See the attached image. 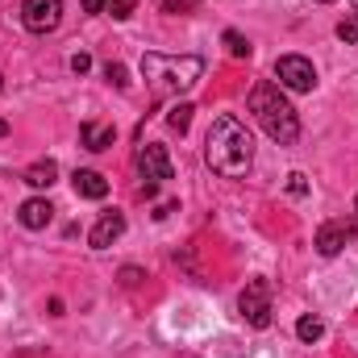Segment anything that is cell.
<instances>
[{"label": "cell", "mask_w": 358, "mask_h": 358, "mask_svg": "<svg viewBox=\"0 0 358 358\" xmlns=\"http://www.w3.org/2000/svg\"><path fill=\"white\" fill-rule=\"evenodd\" d=\"M192 113H196V108L183 100V104H176V108L167 113V125H171V129H179V134H187V125H192Z\"/></svg>", "instance_id": "obj_16"}, {"label": "cell", "mask_w": 358, "mask_h": 358, "mask_svg": "<svg viewBox=\"0 0 358 358\" xmlns=\"http://www.w3.org/2000/svg\"><path fill=\"white\" fill-rule=\"evenodd\" d=\"M84 13H104V0H84Z\"/></svg>", "instance_id": "obj_23"}, {"label": "cell", "mask_w": 358, "mask_h": 358, "mask_svg": "<svg viewBox=\"0 0 358 358\" xmlns=\"http://www.w3.org/2000/svg\"><path fill=\"white\" fill-rule=\"evenodd\" d=\"M4 134H8V121H0V138H4Z\"/></svg>", "instance_id": "obj_24"}, {"label": "cell", "mask_w": 358, "mask_h": 358, "mask_svg": "<svg viewBox=\"0 0 358 358\" xmlns=\"http://www.w3.org/2000/svg\"><path fill=\"white\" fill-rule=\"evenodd\" d=\"M104 76H108V84L129 88V80H125V67H121V63H108V67H104Z\"/></svg>", "instance_id": "obj_19"}, {"label": "cell", "mask_w": 358, "mask_h": 358, "mask_svg": "<svg viewBox=\"0 0 358 358\" xmlns=\"http://www.w3.org/2000/svg\"><path fill=\"white\" fill-rule=\"evenodd\" d=\"M138 279H142V271H138V267H125V271H121V283H125V287H134Z\"/></svg>", "instance_id": "obj_22"}, {"label": "cell", "mask_w": 358, "mask_h": 358, "mask_svg": "<svg viewBox=\"0 0 358 358\" xmlns=\"http://www.w3.org/2000/svg\"><path fill=\"white\" fill-rule=\"evenodd\" d=\"M355 221H358V196H355Z\"/></svg>", "instance_id": "obj_25"}, {"label": "cell", "mask_w": 358, "mask_h": 358, "mask_svg": "<svg viewBox=\"0 0 358 358\" xmlns=\"http://www.w3.org/2000/svg\"><path fill=\"white\" fill-rule=\"evenodd\" d=\"M287 192H292V196H304V192H308V183H304L300 171H296V176H287Z\"/></svg>", "instance_id": "obj_21"}, {"label": "cell", "mask_w": 358, "mask_h": 358, "mask_svg": "<svg viewBox=\"0 0 358 358\" xmlns=\"http://www.w3.org/2000/svg\"><path fill=\"white\" fill-rule=\"evenodd\" d=\"M338 38H342L346 46H355V42H358V8H350V13L342 17V25H338Z\"/></svg>", "instance_id": "obj_17"}, {"label": "cell", "mask_w": 358, "mask_h": 358, "mask_svg": "<svg viewBox=\"0 0 358 358\" xmlns=\"http://www.w3.org/2000/svg\"><path fill=\"white\" fill-rule=\"evenodd\" d=\"M250 113H255V121L263 125V134H267L271 142H279V146H292L296 138H300V117H296V108L287 104V96L279 92V84H255L250 88Z\"/></svg>", "instance_id": "obj_3"}, {"label": "cell", "mask_w": 358, "mask_h": 358, "mask_svg": "<svg viewBox=\"0 0 358 358\" xmlns=\"http://www.w3.org/2000/svg\"><path fill=\"white\" fill-rule=\"evenodd\" d=\"M296 338H300V342H321V338H325V321L313 317V313H304V317L296 321Z\"/></svg>", "instance_id": "obj_14"}, {"label": "cell", "mask_w": 358, "mask_h": 358, "mask_svg": "<svg viewBox=\"0 0 358 358\" xmlns=\"http://www.w3.org/2000/svg\"><path fill=\"white\" fill-rule=\"evenodd\" d=\"M121 234H125V213H117V208H113V213H104V217L92 225L88 246H92V250H108Z\"/></svg>", "instance_id": "obj_9"}, {"label": "cell", "mask_w": 358, "mask_h": 358, "mask_svg": "<svg viewBox=\"0 0 358 358\" xmlns=\"http://www.w3.org/2000/svg\"><path fill=\"white\" fill-rule=\"evenodd\" d=\"M142 76H146V84L159 100H167V96L196 88V80L204 76V59L200 55H159V50H150V55H142Z\"/></svg>", "instance_id": "obj_2"}, {"label": "cell", "mask_w": 358, "mask_h": 358, "mask_svg": "<svg viewBox=\"0 0 358 358\" xmlns=\"http://www.w3.org/2000/svg\"><path fill=\"white\" fill-rule=\"evenodd\" d=\"M71 71H76V76H88L92 59H88V55H71Z\"/></svg>", "instance_id": "obj_20"}, {"label": "cell", "mask_w": 358, "mask_h": 358, "mask_svg": "<svg viewBox=\"0 0 358 358\" xmlns=\"http://www.w3.org/2000/svg\"><path fill=\"white\" fill-rule=\"evenodd\" d=\"M50 217H55V208H50V200H42V196L25 200V204L17 208V221H21L25 229H46V225H50Z\"/></svg>", "instance_id": "obj_10"}, {"label": "cell", "mask_w": 358, "mask_h": 358, "mask_svg": "<svg viewBox=\"0 0 358 358\" xmlns=\"http://www.w3.org/2000/svg\"><path fill=\"white\" fill-rule=\"evenodd\" d=\"M321 4H334V0H321Z\"/></svg>", "instance_id": "obj_27"}, {"label": "cell", "mask_w": 358, "mask_h": 358, "mask_svg": "<svg viewBox=\"0 0 358 358\" xmlns=\"http://www.w3.org/2000/svg\"><path fill=\"white\" fill-rule=\"evenodd\" d=\"M358 238V221H325L321 229H317V238H313V246H317V255H325V259H334V255H342V246L346 242H355Z\"/></svg>", "instance_id": "obj_7"}, {"label": "cell", "mask_w": 358, "mask_h": 358, "mask_svg": "<svg viewBox=\"0 0 358 358\" xmlns=\"http://www.w3.org/2000/svg\"><path fill=\"white\" fill-rule=\"evenodd\" d=\"M71 187H76V196H84V200H104V196H108V179L100 176V171H76V176H71Z\"/></svg>", "instance_id": "obj_11"}, {"label": "cell", "mask_w": 358, "mask_h": 358, "mask_svg": "<svg viewBox=\"0 0 358 358\" xmlns=\"http://www.w3.org/2000/svg\"><path fill=\"white\" fill-rule=\"evenodd\" d=\"M63 21V0H25L21 4V25L29 34H50Z\"/></svg>", "instance_id": "obj_6"}, {"label": "cell", "mask_w": 358, "mask_h": 358, "mask_svg": "<svg viewBox=\"0 0 358 358\" xmlns=\"http://www.w3.org/2000/svg\"><path fill=\"white\" fill-rule=\"evenodd\" d=\"M134 8H138V0H104V13H108V17H117V21L134 17Z\"/></svg>", "instance_id": "obj_18"}, {"label": "cell", "mask_w": 358, "mask_h": 358, "mask_svg": "<svg viewBox=\"0 0 358 358\" xmlns=\"http://www.w3.org/2000/svg\"><path fill=\"white\" fill-rule=\"evenodd\" d=\"M275 80H279V88H287V92H313L317 88V67L304 55H283L275 63Z\"/></svg>", "instance_id": "obj_5"}, {"label": "cell", "mask_w": 358, "mask_h": 358, "mask_svg": "<svg viewBox=\"0 0 358 358\" xmlns=\"http://www.w3.org/2000/svg\"><path fill=\"white\" fill-rule=\"evenodd\" d=\"M138 171L146 183H167L171 179V159H167V146H159V142H146L142 150H138Z\"/></svg>", "instance_id": "obj_8"}, {"label": "cell", "mask_w": 358, "mask_h": 358, "mask_svg": "<svg viewBox=\"0 0 358 358\" xmlns=\"http://www.w3.org/2000/svg\"><path fill=\"white\" fill-rule=\"evenodd\" d=\"M238 313L250 329H267L271 325V283L267 279H250L238 296Z\"/></svg>", "instance_id": "obj_4"}, {"label": "cell", "mask_w": 358, "mask_h": 358, "mask_svg": "<svg viewBox=\"0 0 358 358\" xmlns=\"http://www.w3.org/2000/svg\"><path fill=\"white\" fill-rule=\"evenodd\" d=\"M204 163L225 179H242L255 163V138L238 117H217L208 138H204Z\"/></svg>", "instance_id": "obj_1"}, {"label": "cell", "mask_w": 358, "mask_h": 358, "mask_svg": "<svg viewBox=\"0 0 358 358\" xmlns=\"http://www.w3.org/2000/svg\"><path fill=\"white\" fill-rule=\"evenodd\" d=\"M80 138H84V146H88V150H108V146H113V138H117V129H113V125L84 121V125H80Z\"/></svg>", "instance_id": "obj_12"}, {"label": "cell", "mask_w": 358, "mask_h": 358, "mask_svg": "<svg viewBox=\"0 0 358 358\" xmlns=\"http://www.w3.org/2000/svg\"><path fill=\"white\" fill-rule=\"evenodd\" d=\"M25 183H29V187H50V183H55V179H59V163H55V159H42V163H34V167H25Z\"/></svg>", "instance_id": "obj_13"}, {"label": "cell", "mask_w": 358, "mask_h": 358, "mask_svg": "<svg viewBox=\"0 0 358 358\" xmlns=\"http://www.w3.org/2000/svg\"><path fill=\"white\" fill-rule=\"evenodd\" d=\"M221 42H225V50H229L234 59H250V42H246L238 29H225V38H221Z\"/></svg>", "instance_id": "obj_15"}, {"label": "cell", "mask_w": 358, "mask_h": 358, "mask_svg": "<svg viewBox=\"0 0 358 358\" xmlns=\"http://www.w3.org/2000/svg\"><path fill=\"white\" fill-rule=\"evenodd\" d=\"M0 88H4V76H0Z\"/></svg>", "instance_id": "obj_26"}]
</instances>
